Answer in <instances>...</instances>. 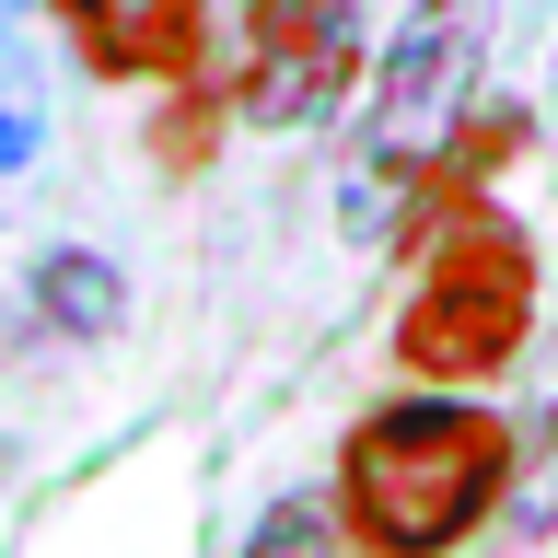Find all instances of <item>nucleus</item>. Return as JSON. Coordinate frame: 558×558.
<instances>
[{
	"instance_id": "nucleus-1",
	"label": "nucleus",
	"mask_w": 558,
	"mask_h": 558,
	"mask_svg": "<svg viewBox=\"0 0 558 558\" xmlns=\"http://www.w3.org/2000/svg\"><path fill=\"white\" fill-rule=\"evenodd\" d=\"M523 442L488 396L408 384L349 418L338 442V523L361 558H453L488 512H512Z\"/></svg>"
},
{
	"instance_id": "nucleus-2",
	"label": "nucleus",
	"mask_w": 558,
	"mask_h": 558,
	"mask_svg": "<svg viewBox=\"0 0 558 558\" xmlns=\"http://www.w3.org/2000/svg\"><path fill=\"white\" fill-rule=\"evenodd\" d=\"M488 47H500V0H408L373 59V105L349 140V233L373 244L408 221V186L442 174L465 117L488 105Z\"/></svg>"
},
{
	"instance_id": "nucleus-3",
	"label": "nucleus",
	"mask_w": 558,
	"mask_h": 558,
	"mask_svg": "<svg viewBox=\"0 0 558 558\" xmlns=\"http://www.w3.org/2000/svg\"><path fill=\"white\" fill-rule=\"evenodd\" d=\"M535 291H547L535 233H523L500 198H465L442 233H430L408 303H396V373L408 384H453V396L500 384L523 361V338H535Z\"/></svg>"
},
{
	"instance_id": "nucleus-4",
	"label": "nucleus",
	"mask_w": 558,
	"mask_h": 558,
	"mask_svg": "<svg viewBox=\"0 0 558 558\" xmlns=\"http://www.w3.org/2000/svg\"><path fill=\"white\" fill-rule=\"evenodd\" d=\"M361 47H373V0H244V59L233 105L244 129L303 140L361 94Z\"/></svg>"
},
{
	"instance_id": "nucleus-5",
	"label": "nucleus",
	"mask_w": 558,
	"mask_h": 558,
	"mask_svg": "<svg viewBox=\"0 0 558 558\" xmlns=\"http://www.w3.org/2000/svg\"><path fill=\"white\" fill-rule=\"evenodd\" d=\"M70 59L94 82H198L209 70V0H47Z\"/></svg>"
},
{
	"instance_id": "nucleus-6",
	"label": "nucleus",
	"mask_w": 558,
	"mask_h": 558,
	"mask_svg": "<svg viewBox=\"0 0 558 558\" xmlns=\"http://www.w3.org/2000/svg\"><path fill=\"white\" fill-rule=\"evenodd\" d=\"M59 151V94H47V47H35V0H0V221L35 198V174Z\"/></svg>"
},
{
	"instance_id": "nucleus-7",
	"label": "nucleus",
	"mask_w": 558,
	"mask_h": 558,
	"mask_svg": "<svg viewBox=\"0 0 558 558\" xmlns=\"http://www.w3.org/2000/svg\"><path fill=\"white\" fill-rule=\"evenodd\" d=\"M24 291H35L24 314L47 326V338H105V326L129 314V303H117L129 279H117V256H94V244H59V256H35Z\"/></svg>"
},
{
	"instance_id": "nucleus-8",
	"label": "nucleus",
	"mask_w": 558,
	"mask_h": 558,
	"mask_svg": "<svg viewBox=\"0 0 558 558\" xmlns=\"http://www.w3.org/2000/svg\"><path fill=\"white\" fill-rule=\"evenodd\" d=\"M244 558H361V547H349L338 500H279V512H256Z\"/></svg>"
},
{
	"instance_id": "nucleus-9",
	"label": "nucleus",
	"mask_w": 558,
	"mask_h": 558,
	"mask_svg": "<svg viewBox=\"0 0 558 558\" xmlns=\"http://www.w3.org/2000/svg\"><path fill=\"white\" fill-rule=\"evenodd\" d=\"M512 512H523V535H558V418L535 442V477H512Z\"/></svg>"
},
{
	"instance_id": "nucleus-10",
	"label": "nucleus",
	"mask_w": 558,
	"mask_h": 558,
	"mask_svg": "<svg viewBox=\"0 0 558 558\" xmlns=\"http://www.w3.org/2000/svg\"><path fill=\"white\" fill-rule=\"evenodd\" d=\"M547 117H558V35H547Z\"/></svg>"
}]
</instances>
